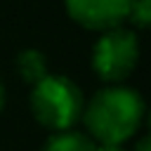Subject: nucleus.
I'll return each mask as SVG.
<instances>
[{
  "instance_id": "obj_1",
  "label": "nucleus",
  "mask_w": 151,
  "mask_h": 151,
  "mask_svg": "<svg viewBox=\"0 0 151 151\" xmlns=\"http://www.w3.org/2000/svg\"><path fill=\"white\" fill-rule=\"evenodd\" d=\"M144 116V101L127 87H104L85 106L83 118L94 139L101 144H120L130 139Z\"/></svg>"
},
{
  "instance_id": "obj_4",
  "label": "nucleus",
  "mask_w": 151,
  "mask_h": 151,
  "mask_svg": "<svg viewBox=\"0 0 151 151\" xmlns=\"http://www.w3.org/2000/svg\"><path fill=\"white\" fill-rule=\"evenodd\" d=\"M71 19L90 31H109L127 19L132 0H64Z\"/></svg>"
},
{
  "instance_id": "obj_8",
  "label": "nucleus",
  "mask_w": 151,
  "mask_h": 151,
  "mask_svg": "<svg viewBox=\"0 0 151 151\" xmlns=\"http://www.w3.org/2000/svg\"><path fill=\"white\" fill-rule=\"evenodd\" d=\"M94 151H125L120 144H99V146H94Z\"/></svg>"
},
{
  "instance_id": "obj_5",
  "label": "nucleus",
  "mask_w": 151,
  "mask_h": 151,
  "mask_svg": "<svg viewBox=\"0 0 151 151\" xmlns=\"http://www.w3.org/2000/svg\"><path fill=\"white\" fill-rule=\"evenodd\" d=\"M17 68L21 73V78L31 85H35L38 80H42L47 76V66H45V57L38 50H24L17 57Z\"/></svg>"
},
{
  "instance_id": "obj_9",
  "label": "nucleus",
  "mask_w": 151,
  "mask_h": 151,
  "mask_svg": "<svg viewBox=\"0 0 151 151\" xmlns=\"http://www.w3.org/2000/svg\"><path fill=\"white\" fill-rule=\"evenodd\" d=\"M134 151H149V139H142L139 144H137V149Z\"/></svg>"
},
{
  "instance_id": "obj_3",
  "label": "nucleus",
  "mask_w": 151,
  "mask_h": 151,
  "mask_svg": "<svg viewBox=\"0 0 151 151\" xmlns=\"http://www.w3.org/2000/svg\"><path fill=\"white\" fill-rule=\"evenodd\" d=\"M137 57H139L137 35L123 26H116L104 31L101 38L97 40L92 52V68L101 80L120 83L134 71Z\"/></svg>"
},
{
  "instance_id": "obj_6",
  "label": "nucleus",
  "mask_w": 151,
  "mask_h": 151,
  "mask_svg": "<svg viewBox=\"0 0 151 151\" xmlns=\"http://www.w3.org/2000/svg\"><path fill=\"white\" fill-rule=\"evenodd\" d=\"M42 151H94V144L90 142L87 134L64 130V132L50 137Z\"/></svg>"
},
{
  "instance_id": "obj_10",
  "label": "nucleus",
  "mask_w": 151,
  "mask_h": 151,
  "mask_svg": "<svg viewBox=\"0 0 151 151\" xmlns=\"http://www.w3.org/2000/svg\"><path fill=\"white\" fill-rule=\"evenodd\" d=\"M2 104H5V92H2V87H0V111H2Z\"/></svg>"
},
{
  "instance_id": "obj_7",
  "label": "nucleus",
  "mask_w": 151,
  "mask_h": 151,
  "mask_svg": "<svg viewBox=\"0 0 151 151\" xmlns=\"http://www.w3.org/2000/svg\"><path fill=\"white\" fill-rule=\"evenodd\" d=\"M127 19H132V24L137 28H146L149 19H151V2L149 0H132L130 2V12Z\"/></svg>"
},
{
  "instance_id": "obj_2",
  "label": "nucleus",
  "mask_w": 151,
  "mask_h": 151,
  "mask_svg": "<svg viewBox=\"0 0 151 151\" xmlns=\"http://www.w3.org/2000/svg\"><path fill=\"white\" fill-rule=\"evenodd\" d=\"M83 94L64 76H45L33 85L31 92V111L45 127L68 130L83 116Z\"/></svg>"
}]
</instances>
